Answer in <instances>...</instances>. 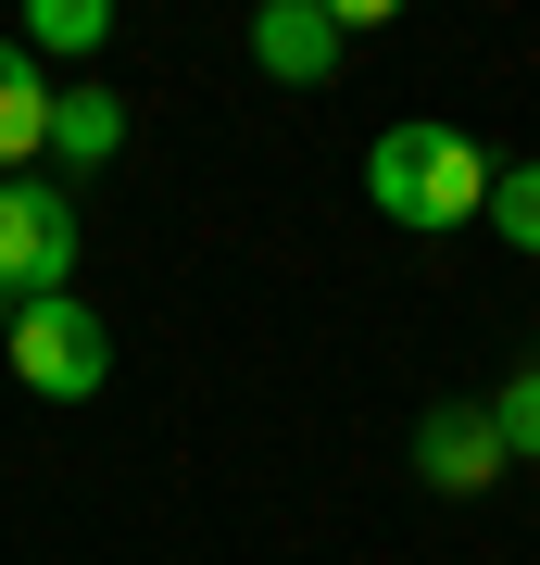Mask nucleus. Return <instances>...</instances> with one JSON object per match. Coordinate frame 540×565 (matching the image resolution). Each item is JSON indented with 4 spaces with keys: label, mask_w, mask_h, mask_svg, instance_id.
<instances>
[{
    "label": "nucleus",
    "mask_w": 540,
    "mask_h": 565,
    "mask_svg": "<svg viewBox=\"0 0 540 565\" xmlns=\"http://www.w3.org/2000/svg\"><path fill=\"white\" fill-rule=\"evenodd\" d=\"M364 202H378L390 226H415V239L478 226V214H490V151L465 139V126H441V114L378 126V139H364Z\"/></svg>",
    "instance_id": "f257e3e1"
},
{
    "label": "nucleus",
    "mask_w": 540,
    "mask_h": 565,
    "mask_svg": "<svg viewBox=\"0 0 540 565\" xmlns=\"http://www.w3.org/2000/svg\"><path fill=\"white\" fill-rule=\"evenodd\" d=\"M0 364H13L39 403H88V390L114 377V340H100V315L76 302V289H51V302H13V340H0Z\"/></svg>",
    "instance_id": "f03ea898"
},
{
    "label": "nucleus",
    "mask_w": 540,
    "mask_h": 565,
    "mask_svg": "<svg viewBox=\"0 0 540 565\" xmlns=\"http://www.w3.org/2000/svg\"><path fill=\"white\" fill-rule=\"evenodd\" d=\"M76 277V202L39 177H0V289L13 302H51V289Z\"/></svg>",
    "instance_id": "7ed1b4c3"
},
{
    "label": "nucleus",
    "mask_w": 540,
    "mask_h": 565,
    "mask_svg": "<svg viewBox=\"0 0 540 565\" xmlns=\"http://www.w3.org/2000/svg\"><path fill=\"white\" fill-rule=\"evenodd\" d=\"M340 13H327V0H264V13H252V63H264V76H277V88H327V76H340Z\"/></svg>",
    "instance_id": "20e7f679"
},
{
    "label": "nucleus",
    "mask_w": 540,
    "mask_h": 565,
    "mask_svg": "<svg viewBox=\"0 0 540 565\" xmlns=\"http://www.w3.org/2000/svg\"><path fill=\"white\" fill-rule=\"evenodd\" d=\"M502 465H516V452H502L490 403H441V415L415 427V478H427V490H490Z\"/></svg>",
    "instance_id": "39448f33"
},
{
    "label": "nucleus",
    "mask_w": 540,
    "mask_h": 565,
    "mask_svg": "<svg viewBox=\"0 0 540 565\" xmlns=\"http://www.w3.org/2000/svg\"><path fill=\"white\" fill-rule=\"evenodd\" d=\"M51 102L63 88L39 76V51L0 39V177H25V151H51Z\"/></svg>",
    "instance_id": "423d86ee"
},
{
    "label": "nucleus",
    "mask_w": 540,
    "mask_h": 565,
    "mask_svg": "<svg viewBox=\"0 0 540 565\" xmlns=\"http://www.w3.org/2000/svg\"><path fill=\"white\" fill-rule=\"evenodd\" d=\"M51 151H63V177H100V163L126 151V102L114 88H63L51 102Z\"/></svg>",
    "instance_id": "0eeeda50"
},
{
    "label": "nucleus",
    "mask_w": 540,
    "mask_h": 565,
    "mask_svg": "<svg viewBox=\"0 0 540 565\" xmlns=\"http://www.w3.org/2000/svg\"><path fill=\"white\" fill-rule=\"evenodd\" d=\"M13 39L25 51H100V39H114V0H25Z\"/></svg>",
    "instance_id": "6e6552de"
},
{
    "label": "nucleus",
    "mask_w": 540,
    "mask_h": 565,
    "mask_svg": "<svg viewBox=\"0 0 540 565\" xmlns=\"http://www.w3.org/2000/svg\"><path fill=\"white\" fill-rule=\"evenodd\" d=\"M490 226L516 252H540V163H502V177H490Z\"/></svg>",
    "instance_id": "1a4fd4ad"
},
{
    "label": "nucleus",
    "mask_w": 540,
    "mask_h": 565,
    "mask_svg": "<svg viewBox=\"0 0 540 565\" xmlns=\"http://www.w3.org/2000/svg\"><path fill=\"white\" fill-rule=\"evenodd\" d=\"M490 427H502V452H516V465H540V364H528V377H502Z\"/></svg>",
    "instance_id": "9d476101"
},
{
    "label": "nucleus",
    "mask_w": 540,
    "mask_h": 565,
    "mask_svg": "<svg viewBox=\"0 0 540 565\" xmlns=\"http://www.w3.org/2000/svg\"><path fill=\"white\" fill-rule=\"evenodd\" d=\"M327 13H340V39H364V25H390L402 0H327Z\"/></svg>",
    "instance_id": "9b49d317"
},
{
    "label": "nucleus",
    "mask_w": 540,
    "mask_h": 565,
    "mask_svg": "<svg viewBox=\"0 0 540 565\" xmlns=\"http://www.w3.org/2000/svg\"><path fill=\"white\" fill-rule=\"evenodd\" d=\"M0 340H13V289H0Z\"/></svg>",
    "instance_id": "f8f14e48"
},
{
    "label": "nucleus",
    "mask_w": 540,
    "mask_h": 565,
    "mask_svg": "<svg viewBox=\"0 0 540 565\" xmlns=\"http://www.w3.org/2000/svg\"><path fill=\"white\" fill-rule=\"evenodd\" d=\"M252 13H264V0H252Z\"/></svg>",
    "instance_id": "ddd939ff"
}]
</instances>
